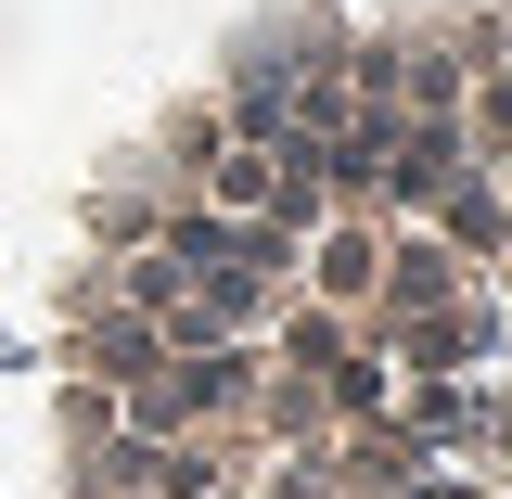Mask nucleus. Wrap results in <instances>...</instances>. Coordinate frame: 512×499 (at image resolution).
Masks as SVG:
<instances>
[{
  "label": "nucleus",
  "mask_w": 512,
  "mask_h": 499,
  "mask_svg": "<svg viewBox=\"0 0 512 499\" xmlns=\"http://www.w3.org/2000/svg\"><path fill=\"white\" fill-rule=\"evenodd\" d=\"M64 499H512V0H295L128 141L52 295Z\"/></svg>",
  "instance_id": "f257e3e1"
}]
</instances>
